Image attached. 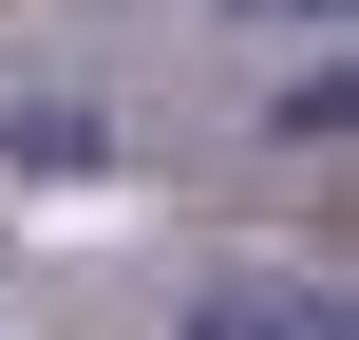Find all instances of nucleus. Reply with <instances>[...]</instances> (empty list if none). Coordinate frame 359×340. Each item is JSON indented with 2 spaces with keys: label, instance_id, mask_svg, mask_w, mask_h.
Here are the masks:
<instances>
[{
  "label": "nucleus",
  "instance_id": "nucleus-1",
  "mask_svg": "<svg viewBox=\"0 0 359 340\" xmlns=\"http://www.w3.org/2000/svg\"><path fill=\"white\" fill-rule=\"evenodd\" d=\"M189 340H359V303H341V284H208Z\"/></svg>",
  "mask_w": 359,
  "mask_h": 340
}]
</instances>
